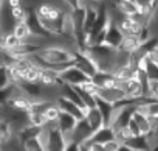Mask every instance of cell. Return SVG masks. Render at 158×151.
I'll list each match as a JSON object with an SVG mask.
<instances>
[{
	"label": "cell",
	"instance_id": "obj_34",
	"mask_svg": "<svg viewBox=\"0 0 158 151\" xmlns=\"http://www.w3.org/2000/svg\"><path fill=\"white\" fill-rule=\"evenodd\" d=\"M121 146V143L115 139V140H112V142H107L106 145H102V148H104V151H118V148Z\"/></svg>",
	"mask_w": 158,
	"mask_h": 151
},
{
	"label": "cell",
	"instance_id": "obj_30",
	"mask_svg": "<svg viewBox=\"0 0 158 151\" xmlns=\"http://www.w3.org/2000/svg\"><path fill=\"white\" fill-rule=\"evenodd\" d=\"M13 114V108L10 104H0V123H8Z\"/></svg>",
	"mask_w": 158,
	"mask_h": 151
},
{
	"label": "cell",
	"instance_id": "obj_32",
	"mask_svg": "<svg viewBox=\"0 0 158 151\" xmlns=\"http://www.w3.org/2000/svg\"><path fill=\"white\" fill-rule=\"evenodd\" d=\"M81 146H82V149H85V151H104L102 145H98V143H95V142H92V140L82 143Z\"/></svg>",
	"mask_w": 158,
	"mask_h": 151
},
{
	"label": "cell",
	"instance_id": "obj_12",
	"mask_svg": "<svg viewBox=\"0 0 158 151\" xmlns=\"http://www.w3.org/2000/svg\"><path fill=\"white\" fill-rule=\"evenodd\" d=\"M84 120L87 122V125L92 128V131H98L99 128H102L106 123H104V118L101 115V112L98 111L96 106L93 108H87L85 109V114H84Z\"/></svg>",
	"mask_w": 158,
	"mask_h": 151
},
{
	"label": "cell",
	"instance_id": "obj_2",
	"mask_svg": "<svg viewBox=\"0 0 158 151\" xmlns=\"http://www.w3.org/2000/svg\"><path fill=\"white\" fill-rule=\"evenodd\" d=\"M40 140L45 146V151H64L68 139L59 131L56 122L54 123H47L42 129Z\"/></svg>",
	"mask_w": 158,
	"mask_h": 151
},
{
	"label": "cell",
	"instance_id": "obj_1",
	"mask_svg": "<svg viewBox=\"0 0 158 151\" xmlns=\"http://www.w3.org/2000/svg\"><path fill=\"white\" fill-rule=\"evenodd\" d=\"M31 58L39 67L53 69L59 73L64 69L73 65L74 48L68 45H62V44H48L42 47L37 53L31 55Z\"/></svg>",
	"mask_w": 158,
	"mask_h": 151
},
{
	"label": "cell",
	"instance_id": "obj_8",
	"mask_svg": "<svg viewBox=\"0 0 158 151\" xmlns=\"http://www.w3.org/2000/svg\"><path fill=\"white\" fill-rule=\"evenodd\" d=\"M124 39V34L123 31L118 28V25L110 19V24L107 27V31H106V39H104V45L113 48V50H118L121 47V42Z\"/></svg>",
	"mask_w": 158,
	"mask_h": 151
},
{
	"label": "cell",
	"instance_id": "obj_3",
	"mask_svg": "<svg viewBox=\"0 0 158 151\" xmlns=\"http://www.w3.org/2000/svg\"><path fill=\"white\" fill-rule=\"evenodd\" d=\"M92 58L95 59L96 65L102 72H112L115 69V58H116V50L107 47V45H89L85 48Z\"/></svg>",
	"mask_w": 158,
	"mask_h": 151
},
{
	"label": "cell",
	"instance_id": "obj_27",
	"mask_svg": "<svg viewBox=\"0 0 158 151\" xmlns=\"http://www.w3.org/2000/svg\"><path fill=\"white\" fill-rule=\"evenodd\" d=\"M132 137H133V135H132V132H130V129H129L127 126H126V128H119V129L115 131V139H116L121 145H126Z\"/></svg>",
	"mask_w": 158,
	"mask_h": 151
},
{
	"label": "cell",
	"instance_id": "obj_22",
	"mask_svg": "<svg viewBox=\"0 0 158 151\" xmlns=\"http://www.w3.org/2000/svg\"><path fill=\"white\" fill-rule=\"evenodd\" d=\"M13 34H14L16 38H19L22 42H28V41L33 38L31 30H30V27L27 25V22H19V24H16V27H14V30H13Z\"/></svg>",
	"mask_w": 158,
	"mask_h": 151
},
{
	"label": "cell",
	"instance_id": "obj_35",
	"mask_svg": "<svg viewBox=\"0 0 158 151\" xmlns=\"http://www.w3.org/2000/svg\"><path fill=\"white\" fill-rule=\"evenodd\" d=\"M64 151H81V145L76 143V142H73V140H70V142L67 143V146H65Z\"/></svg>",
	"mask_w": 158,
	"mask_h": 151
},
{
	"label": "cell",
	"instance_id": "obj_16",
	"mask_svg": "<svg viewBox=\"0 0 158 151\" xmlns=\"http://www.w3.org/2000/svg\"><path fill=\"white\" fill-rule=\"evenodd\" d=\"M90 140L95 142V143H98V145H106L107 142L115 140V129L112 126H109V125H104L102 128H99L98 131L93 132V135H92Z\"/></svg>",
	"mask_w": 158,
	"mask_h": 151
},
{
	"label": "cell",
	"instance_id": "obj_28",
	"mask_svg": "<svg viewBox=\"0 0 158 151\" xmlns=\"http://www.w3.org/2000/svg\"><path fill=\"white\" fill-rule=\"evenodd\" d=\"M22 146H23L25 151H45V146H44L40 137L33 139V140H28V142H25Z\"/></svg>",
	"mask_w": 158,
	"mask_h": 151
},
{
	"label": "cell",
	"instance_id": "obj_23",
	"mask_svg": "<svg viewBox=\"0 0 158 151\" xmlns=\"http://www.w3.org/2000/svg\"><path fill=\"white\" fill-rule=\"evenodd\" d=\"M138 11L141 14H146L149 17L153 19V13H155V2L153 0H133Z\"/></svg>",
	"mask_w": 158,
	"mask_h": 151
},
{
	"label": "cell",
	"instance_id": "obj_21",
	"mask_svg": "<svg viewBox=\"0 0 158 151\" xmlns=\"http://www.w3.org/2000/svg\"><path fill=\"white\" fill-rule=\"evenodd\" d=\"M40 73H42V67H39L34 62V65L30 67L23 73V81L25 83H31V84H40Z\"/></svg>",
	"mask_w": 158,
	"mask_h": 151
},
{
	"label": "cell",
	"instance_id": "obj_25",
	"mask_svg": "<svg viewBox=\"0 0 158 151\" xmlns=\"http://www.w3.org/2000/svg\"><path fill=\"white\" fill-rule=\"evenodd\" d=\"M59 114H60V109L57 108L56 101H51V103H50V106L47 108V111L44 112V117H45L47 123H54V122H57Z\"/></svg>",
	"mask_w": 158,
	"mask_h": 151
},
{
	"label": "cell",
	"instance_id": "obj_38",
	"mask_svg": "<svg viewBox=\"0 0 158 151\" xmlns=\"http://www.w3.org/2000/svg\"><path fill=\"white\" fill-rule=\"evenodd\" d=\"M3 5H5V0H0V13H2V8H3Z\"/></svg>",
	"mask_w": 158,
	"mask_h": 151
},
{
	"label": "cell",
	"instance_id": "obj_5",
	"mask_svg": "<svg viewBox=\"0 0 158 151\" xmlns=\"http://www.w3.org/2000/svg\"><path fill=\"white\" fill-rule=\"evenodd\" d=\"M59 78H60L62 84H67L71 87H79L90 81V77H87L84 72H81L74 65H70V67L64 69L62 72H59Z\"/></svg>",
	"mask_w": 158,
	"mask_h": 151
},
{
	"label": "cell",
	"instance_id": "obj_11",
	"mask_svg": "<svg viewBox=\"0 0 158 151\" xmlns=\"http://www.w3.org/2000/svg\"><path fill=\"white\" fill-rule=\"evenodd\" d=\"M132 118H133V122L136 123V126H138L141 135H149V134L153 131V118H150L149 115L135 111L133 115H132Z\"/></svg>",
	"mask_w": 158,
	"mask_h": 151
},
{
	"label": "cell",
	"instance_id": "obj_6",
	"mask_svg": "<svg viewBox=\"0 0 158 151\" xmlns=\"http://www.w3.org/2000/svg\"><path fill=\"white\" fill-rule=\"evenodd\" d=\"M98 97L109 101V103H113V104H119L123 101H126V94L121 87V84H116V86H112V87H104V89H99L98 91Z\"/></svg>",
	"mask_w": 158,
	"mask_h": 151
},
{
	"label": "cell",
	"instance_id": "obj_36",
	"mask_svg": "<svg viewBox=\"0 0 158 151\" xmlns=\"http://www.w3.org/2000/svg\"><path fill=\"white\" fill-rule=\"evenodd\" d=\"M118 151H135V149H132V148L127 146V145H121V146L118 148Z\"/></svg>",
	"mask_w": 158,
	"mask_h": 151
},
{
	"label": "cell",
	"instance_id": "obj_7",
	"mask_svg": "<svg viewBox=\"0 0 158 151\" xmlns=\"http://www.w3.org/2000/svg\"><path fill=\"white\" fill-rule=\"evenodd\" d=\"M54 101H56L57 108H59L62 112H67V114L73 115V117H74V118H77V120H82V118H84L85 109H84V108H81L79 104H76V103H73L71 100H68V98H65V97L59 95Z\"/></svg>",
	"mask_w": 158,
	"mask_h": 151
},
{
	"label": "cell",
	"instance_id": "obj_19",
	"mask_svg": "<svg viewBox=\"0 0 158 151\" xmlns=\"http://www.w3.org/2000/svg\"><path fill=\"white\" fill-rule=\"evenodd\" d=\"M141 45H143V41L138 36H124V39L121 42V47L118 50H121L127 55H133L141 48Z\"/></svg>",
	"mask_w": 158,
	"mask_h": 151
},
{
	"label": "cell",
	"instance_id": "obj_33",
	"mask_svg": "<svg viewBox=\"0 0 158 151\" xmlns=\"http://www.w3.org/2000/svg\"><path fill=\"white\" fill-rule=\"evenodd\" d=\"M62 3H65L68 7V11H71L76 8H81L84 5V0H62Z\"/></svg>",
	"mask_w": 158,
	"mask_h": 151
},
{
	"label": "cell",
	"instance_id": "obj_31",
	"mask_svg": "<svg viewBox=\"0 0 158 151\" xmlns=\"http://www.w3.org/2000/svg\"><path fill=\"white\" fill-rule=\"evenodd\" d=\"M11 92H13V86H10L6 89H0V104H8V101L11 98Z\"/></svg>",
	"mask_w": 158,
	"mask_h": 151
},
{
	"label": "cell",
	"instance_id": "obj_14",
	"mask_svg": "<svg viewBox=\"0 0 158 151\" xmlns=\"http://www.w3.org/2000/svg\"><path fill=\"white\" fill-rule=\"evenodd\" d=\"M112 73H113L115 80L121 84V83L129 81V80H132V78L135 77L136 67H133L132 64H124V65H118V67H115V69L112 70Z\"/></svg>",
	"mask_w": 158,
	"mask_h": 151
},
{
	"label": "cell",
	"instance_id": "obj_17",
	"mask_svg": "<svg viewBox=\"0 0 158 151\" xmlns=\"http://www.w3.org/2000/svg\"><path fill=\"white\" fill-rule=\"evenodd\" d=\"M42 129H44V128H40V126L27 125L23 129H20V131L16 134V139H17V142H19L20 145H23V143H25V142H28V140H33V139L40 137Z\"/></svg>",
	"mask_w": 158,
	"mask_h": 151
},
{
	"label": "cell",
	"instance_id": "obj_20",
	"mask_svg": "<svg viewBox=\"0 0 158 151\" xmlns=\"http://www.w3.org/2000/svg\"><path fill=\"white\" fill-rule=\"evenodd\" d=\"M95 106H96L98 111L101 112V115H102V118H104V123L109 125L110 120H112V117H113V114H115V104H113V103H109V101H106V100H102V98H99V97H96Z\"/></svg>",
	"mask_w": 158,
	"mask_h": 151
},
{
	"label": "cell",
	"instance_id": "obj_9",
	"mask_svg": "<svg viewBox=\"0 0 158 151\" xmlns=\"http://www.w3.org/2000/svg\"><path fill=\"white\" fill-rule=\"evenodd\" d=\"M92 135H93L92 128H90V126L87 125V122L82 118V120H77V123H76V126H74V129H73V132H71L70 140H73V142H76V143H79V145H82V143L89 142V140L92 139Z\"/></svg>",
	"mask_w": 158,
	"mask_h": 151
},
{
	"label": "cell",
	"instance_id": "obj_26",
	"mask_svg": "<svg viewBox=\"0 0 158 151\" xmlns=\"http://www.w3.org/2000/svg\"><path fill=\"white\" fill-rule=\"evenodd\" d=\"M11 86V78H10V69L3 64H0V89H6Z\"/></svg>",
	"mask_w": 158,
	"mask_h": 151
},
{
	"label": "cell",
	"instance_id": "obj_39",
	"mask_svg": "<svg viewBox=\"0 0 158 151\" xmlns=\"http://www.w3.org/2000/svg\"><path fill=\"white\" fill-rule=\"evenodd\" d=\"M0 151H5V146H2V145H0Z\"/></svg>",
	"mask_w": 158,
	"mask_h": 151
},
{
	"label": "cell",
	"instance_id": "obj_41",
	"mask_svg": "<svg viewBox=\"0 0 158 151\" xmlns=\"http://www.w3.org/2000/svg\"><path fill=\"white\" fill-rule=\"evenodd\" d=\"M81 151H85V149H82V146H81Z\"/></svg>",
	"mask_w": 158,
	"mask_h": 151
},
{
	"label": "cell",
	"instance_id": "obj_37",
	"mask_svg": "<svg viewBox=\"0 0 158 151\" xmlns=\"http://www.w3.org/2000/svg\"><path fill=\"white\" fill-rule=\"evenodd\" d=\"M90 2L95 5H101V3H104V0H90Z\"/></svg>",
	"mask_w": 158,
	"mask_h": 151
},
{
	"label": "cell",
	"instance_id": "obj_29",
	"mask_svg": "<svg viewBox=\"0 0 158 151\" xmlns=\"http://www.w3.org/2000/svg\"><path fill=\"white\" fill-rule=\"evenodd\" d=\"M146 98H149V100H156V101H158V81H149Z\"/></svg>",
	"mask_w": 158,
	"mask_h": 151
},
{
	"label": "cell",
	"instance_id": "obj_24",
	"mask_svg": "<svg viewBox=\"0 0 158 151\" xmlns=\"http://www.w3.org/2000/svg\"><path fill=\"white\" fill-rule=\"evenodd\" d=\"M14 137L16 135H14V132H13V129L8 123H0V145L6 146Z\"/></svg>",
	"mask_w": 158,
	"mask_h": 151
},
{
	"label": "cell",
	"instance_id": "obj_13",
	"mask_svg": "<svg viewBox=\"0 0 158 151\" xmlns=\"http://www.w3.org/2000/svg\"><path fill=\"white\" fill-rule=\"evenodd\" d=\"M92 83L98 87V89H104V87H112V86H116L119 84L112 72H102V70H98V73L95 75V77L90 78Z\"/></svg>",
	"mask_w": 158,
	"mask_h": 151
},
{
	"label": "cell",
	"instance_id": "obj_4",
	"mask_svg": "<svg viewBox=\"0 0 158 151\" xmlns=\"http://www.w3.org/2000/svg\"><path fill=\"white\" fill-rule=\"evenodd\" d=\"M73 65L77 67L81 72H84L87 77H95L98 73V65L95 62V59L92 58V55L87 50H74V59H73Z\"/></svg>",
	"mask_w": 158,
	"mask_h": 151
},
{
	"label": "cell",
	"instance_id": "obj_18",
	"mask_svg": "<svg viewBox=\"0 0 158 151\" xmlns=\"http://www.w3.org/2000/svg\"><path fill=\"white\" fill-rule=\"evenodd\" d=\"M115 10L118 14L124 17H133L135 14L139 13L135 2H132V0H115Z\"/></svg>",
	"mask_w": 158,
	"mask_h": 151
},
{
	"label": "cell",
	"instance_id": "obj_40",
	"mask_svg": "<svg viewBox=\"0 0 158 151\" xmlns=\"http://www.w3.org/2000/svg\"><path fill=\"white\" fill-rule=\"evenodd\" d=\"M3 36V33H2V30H0V38H2Z\"/></svg>",
	"mask_w": 158,
	"mask_h": 151
},
{
	"label": "cell",
	"instance_id": "obj_10",
	"mask_svg": "<svg viewBox=\"0 0 158 151\" xmlns=\"http://www.w3.org/2000/svg\"><path fill=\"white\" fill-rule=\"evenodd\" d=\"M76 123H77V118H74L73 115H70V114H67V112H62V111H60L59 118H57V122H56L59 131L68 139V142H70V137H71V132H73Z\"/></svg>",
	"mask_w": 158,
	"mask_h": 151
},
{
	"label": "cell",
	"instance_id": "obj_15",
	"mask_svg": "<svg viewBox=\"0 0 158 151\" xmlns=\"http://www.w3.org/2000/svg\"><path fill=\"white\" fill-rule=\"evenodd\" d=\"M40 84L45 86V87H60L62 83H60V78H59V73L53 69H47L44 67L42 69V73H40Z\"/></svg>",
	"mask_w": 158,
	"mask_h": 151
}]
</instances>
